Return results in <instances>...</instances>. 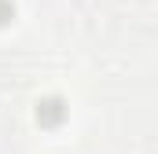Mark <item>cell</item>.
Returning <instances> with one entry per match:
<instances>
[{"label":"cell","instance_id":"6da1fadb","mask_svg":"<svg viewBox=\"0 0 158 154\" xmlns=\"http://www.w3.org/2000/svg\"><path fill=\"white\" fill-rule=\"evenodd\" d=\"M63 117H66V103H63L59 95H48V99H40V103H37V121H40V125L55 128Z\"/></svg>","mask_w":158,"mask_h":154},{"label":"cell","instance_id":"7a4b0ae2","mask_svg":"<svg viewBox=\"0 0 158 154\" xmlns=\"http://www.w3.org/2000/svg\"><path fill=\"white\" fill-rule=\"evenodd\" d=\"M11 18H15V4L11 0H0V26H7Z\"/></svg>","mask_w":158,"mask_h":154}]
</instances>
